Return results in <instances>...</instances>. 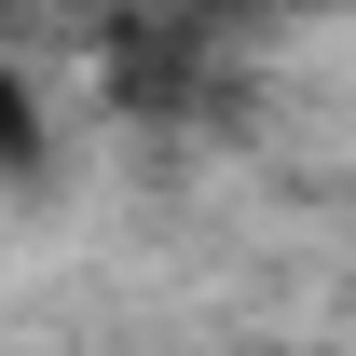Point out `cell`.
<instances>
[{"instance_id":"cell-1","label":"cell","mask_w":356,"mask_h":356,"mask_svg":"<svg viewBox=\"0 0 356 356\" xmlns=\"http://www.w3.org/2000/svg\"><path fill=\"white\" fill-rule=\"evenodd\" d=\"M28 151H42V110H28V83H14V69H0V165H28Z\"/></svg>"},{"instance_id":"cell-2","label":"cell","mask_w":356,"mask_h":356,"mask_svg":"<svg viewBox=\"0 0 356 356\" xmlns=\"http://www.w3.org/2000/svg\"><path fill=\"white\" fill-rule=\"evenodd\" d=\"M0 28H14V0H0Z\"/></svg>"}]
</instances>
